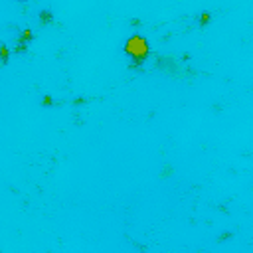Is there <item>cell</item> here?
<instances>
[{
  "instance_id": "6da1fadb",
  "label": "cell",
  "mask_w": 253,
  "mask_h": 253,
  "mask_svg": "<svg viewBox=\"0 0 253 253\" xmlns=\"http://www.w3.org/2000/svg\"><path fill=\"white\" fill-rule=\"evenodd\" d=\"M125 52L134 60V63H140V61L148 55V44H147L144 38H140V36H133L131 40L126 42Z\"/></svg>"
},
{
  "instance_id": "3957f363",
  "label": "cell",
  "mask_w": 253,
  "mask_h": 253,
  "mask_svg": "<svg viewBox=\"0 0 253 253\" xmlns=\"http://www.w3.org/2000/svg\"><path fill=\"white\" fill-rule=\"evenodd\" d=\"M0 53H2V61H6V60H8V50H6V46L0 47Z\"/></svg>"
},
{
  "instance_id": "7a4b0ae2",
  "label": "cell",
  "mask_w": 253,
  "mask_h": 253,
  "mask_svg": "<svg viewBox=\"0 0 253 253\" xmlns=\"http://www.w3.org/2000/svg\"><path fill=\"white\" fill-rule=\"evenodd\" d=\"M40 16H42V22H52V12H46V10H44Z\"/></svg>"
},
{
  "instance_id": "277c9868",
  "label": "cell",
  "mask_w": 253,
  "mask_h": 253,
  "mask_svg": "<svg viewBox=\"0 0 253 253\" xmlns=\"http://www.w3.org/2000/svg\"><path fill=\"white\" fill-rule=\"evenodd\" d=\"M208 20H210V14H202V20H200V24H206Z\"/></svg>"
}]
</instances>
